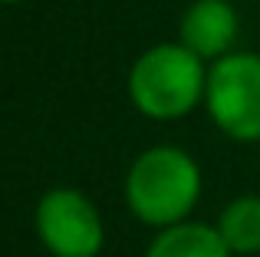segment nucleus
I'll use <instances>...</instances> for the list:
<instances>
[{
  "label": "nucleus",
  "mask_w": 260,
  "mask_h": 257,
  "mask_svg": "<svg viewBox=\"0 0 260 257\" xmlns=\"http://www.w3.org/2000/svg\"><path fill=\"white\" fill-rule=\"evenodd\" d=\"M237 40V10L228 0H194L184 10L181 26H178V43H184L201 59H221L234 53Z\"/></svg>",
  "instance_id": "obj_5"
},
{
  "label": "nucleus",
  "mask_w": 260,
  "mask_h": 257,
  "mask_svg": "<svg viewBox=\"0 0 260 257\" xmlns=\"http://www.w3.org/2000/svg\"><path fill=\"white\" fill-rule=\"evenodd\" d=\"M201 195V172L184 148L155 145L132 162L125 175V205L142 224L158 231L188 221Z\"/></svg>",
  "instance_id": "obj_1"
},
{
  "label": "nucleus",
  "mask_w": 260,
  "mask_h": 257,
  "mask_svg": "<svg viewBox=\"0 0 260 257\" xmlns=\"http://www.w3.org/2000/svg\"><path fill=\"white\" fill-rule=\"evenodd\" d=\"M224 244L231 254H257L260 251V198L257 195H244V198L231 201L224 208L221 221H217Z\"/></svg>",
  "instance_id": "obj_7"
},
{
  "label": "nucleus",
  "mask_w": 260,
  "mask_h": 257,
  "mask_svg": "<svg viewBox=\"0 0 260 257\" xmlns=\"http://www.w3.org/2000/svg\"><path fill=\"white\" fill-rule=\"evenodd\" d=\"M145 257H234V254L224 244L217 228L198 224V221H181V224L155 234Z\"/></svg>",
  "instance_id": "obj_6"
},
{
  "label": "nucleus",
  "mask_w": 260,
  "mask_h": 257,
  "mask_svg": "<svg viewBox=\"0 0 260 257\" xmlns=\"http://www.w3.org/2000/svg\"><path fill=\"white\" fill-rule=\"evenodd\" d=\"M208 70L184 43H158L128 70V99L148 119H181L204 103Z\"/></svg>",
  "instance_id": "obj_2"
},
{
  "label": "nucleus",
  "mask_w": 260,
  "mask_h": 257,
  "mask_svg": "<svg viewBox=\"0 0 260 257\" xmlns=\"http://www.w3.org/2000/svg\"><path fill=\"white\" fill-rule=\"evenodd\" d=\"M4 7H17V4H26V0H0Z\"/></svg>",
  "instance_id": "obj_8"
},
{
  "label": "nucleus",
  "mask_w": 260,
  "mask_h": 257,
  "mask_svg": "<svg viewBox=\"0 0 260 257\" xmlns=\"http://www.w3.org/2000/svg\"><path fill=\"white\" fill-rule=\"evenodd\" d=\"M214 125L237 142L260 139V56L257 53H228L208 70L204 89Z\"/></svg>",
  "instance_id": "obj_3"
},
{
  "label": "nucleus",
  "mask_w": 260,
  "mask_h": 257,
  "mask_svg": "<svg viewBox=\"0 0 260 257\" xmlns=\"http://www.w3.org/2000/svg\"><path fill=\"white\" fill-rule=\"evenodd\" d=\"M37 234L53 257H95L106 241L95 205L76 188H53L40 198Z\"/></svg>",
  "instance_id": "obj_4"
}]
</instances>
